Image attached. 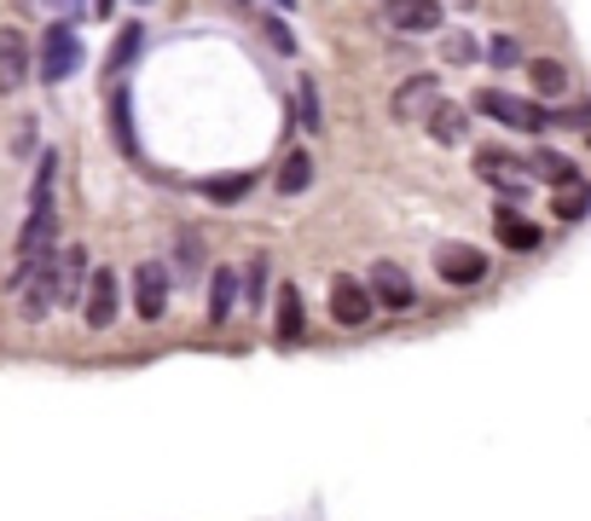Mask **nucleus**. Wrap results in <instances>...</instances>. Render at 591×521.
<instances>
[{
  "instance_id": "1",
  "label": "nucleus",
  "mask_w": 591,
  "mask_h": 521,
  "mask_svg": "<svg viewBox=\"0 0 591 521\" xmlns=\"http://www.w3.org/2000/svg\"><path fill=\"white\" fill-rule=\"evenodd\" d=\"M476 111L493 116V122H505V127H517V134H539V127L551 122L546 104H528V99L499 93V88H481V93H476Z\"/></svg>"
},
{
  "instance_id": "2",
  "label": "nucleus",
  "mask_w": 591,
  "mask_h": 521,
  "mask_svg": "<svg viewBox=\"0 0 591 521\" xmlns=\"http://www.w3.org/2000/svg\"><path fill=\"white\" fill-rule=\"evenodd\" d=\"M75 64H82V41H75L70 23H53V30L41 35V52H35V75L41 82H70Z\"/></svg>"
},
{
  "instance_id": "3",
  "label": "nucleus",
  "mask_w": 591,
  "mask_h": 521,
  "mask_svg": "<svg viewBox=\"0 0 591 521\" xmlns=\"http://www.w3.org/2000/svg\"><path fill=\"white\" fill-rule=\"evenodd\" d=\"M116 307H122V284H116L111 267H99V273L88 278V296H82L88 330H111V325H116Z\"/></svg>"
},
{
  "instance_id": "4",
  "label": "nucleus",
  "mask_w": 591,
  "mask_h": 521,
  "mask_svg": "<svg viewBox=\"0 0 591 521\" xmlns=\"http://www.w3.org/2000/svg\"><path fill=\"white\" fill-rule=\"evenodd\" d=\"M371 307H377L371 284H359V278H337V284H330V319H337V325L359 330L371 319Z\"/></svg>"
},
{
  "instance_id": "5",
  "label": "nucleus",
  "mask_w": 591,
  "mask_h": 521,
  "mask_svg": "<svg viewBox=\"0 0 591 521\" xmlns=\"http://www.w3.org/2000/svg\"><path fill=\"white\" fill-rule=\"evenodd\" d=\"M435 104H441V82L435 75H406V82L395 88V99H389V111H395V122H418V116H429Z\"/></svg>"
},
{
  "instance_id": "6",
  "label": "nucleus",
  "mask_w": 591,
  "mask_h": 521,
  "mask_svg": "<svg viewBox=\"0 0 591 521\" xmlns=\"http://www.w3.org/2000/svg\"><path fill=\"white\" fill-rule=\"evenodd\" d=\"M134 307H140V319H163L169 313V267L163 260H145L134 273Z\"/></svg>"
},
{
  "instance_id": "7",
  "label": "nucleus",
  "mask_w": 591,
  "mask_h": 521,
  "mask_svg": "<svg viewBox=\"0 0 591 521\" xmlns=\"http://www.w3.org/2000/svg\"><path fill=\"white\" fill-rule=\"evenodd\" d=\"M371 296L383 302V307H395V313H406V307H412L418 302V290H412V278H406V267H395V260H377V267H371Z\"/></svg>"
},
{
  "instance_id": "8",
  "label": "nucleus",
  "mask_w": 591,
  "mask_h": 521,
  "mask_svg": "<svg viewBox=\"0 0 591 521\" xmlns=\"http://www.w3.org/2000/svg\"><path fill=\"white\" fill-rule=\"evenodd\" d=\"M35 70L30 59V41H23L18 30H0V93H18L23 88V75Z\"/></svg>"
},
{
  "instance_id": "9",
  "label": "nucleus",
  "mask_w": 591,
  "mask_h": 521,
  "mask_svg": "<svg viewBox=\"0 0 591 521\" xmlns=\"http://www.w3.org/2000/svg\"><path fill=\"white\" fill-rule=\"evenodd\" d=\"M435 273H441L447 284H481L487 278V255L470 249V244H452V249L435 255Z\"/></svg>"
},
{
  "instance_id": "10",
  "label": "nucleus",
  "mask_w": 591,
  "mask_h": 521,
  "mask_svg": "<svg viewBox=\"0 0 591 521\" xmlns=\"http://www.w3.org/2000/svg\"><path fill=\"white\" fill-rule=\"evenodd\" d=\"M53 307H59V255L47 260L30 284H23V319H47Z\"/></svg>"
},
{
  "instance_id": "11",
  "label": "nucleus",
  "mask_w": 591,
  "mask_h": 521,
  "mask_svg": "<svg viewBox=\"0 0 591 521\" xmlns=\"http://www.w3.org/2000/svg\"><path fill=\"white\" fill-rule=\"evenodd\" d=\"M389 23L406 35H424L441 23V7H435V0H389Z\"/></svg>"
},
{
  "instance_id": "12",
  "label": "nucleus",
  "mask_w": 591,
  "mask_h": 521,
  "mask_svg": "<svg viewBox=\"0 0 591 521\" xmlns=\"http://www.w3.org/2000/svg\"><path fill=\"white\" fill-rule=\"evenodd\" d=\"M93 273H88V255L82 249H64L59 255V302H82L88 290H82V284H88Z\"/></svg>"
},
{
  "instance_id": "13",
  "label": "nucleus",
  "mask_w": 591,
  "mask_h": 521,
  "mask_svg": "<svg viewBox=\"0 0 591 521\" xmlns=\"http://www.w3.org/2000/svg\"><path fill=\"white\" fill-rule=\"evenodd\" d=\"M429 134L441 140V145L465 140L470 134V111H465V104H435V111H429Z\"/></svg>"
},
{
  "instance_id": "14",
  "label": "nucleus",
  "mask_w": 591,
  "mask_h": 521,
  "mask_svg": "<svg viewBox=\"0 0 591 521\" xmlns=\"http://www.w3.org/2000/svg\"><path fill=\"white\" fill-rule=\"evenodd\" d=\"M307 336V325H302V290L296 284H285V290H278V343H302Z\"/></svg>"
},
{
  "instance_id": "15",
  "label": "nucleus",
  "mask_w": 591,
  "mask_h": 521,
  "mask_svg": "<svg viewBox=\"0 0 591 521\" xmlns=\"http://www.w3.org/2000/svg\"><path fill=\"white\" fill-rule=\"evenodd\" d=\"M493 221H499V238H505L510 249H522V255H528V249H539V226H533V221H522L517 208H499Z\"/></svg>"
},
{
  "instance_id": "16",
  "label": "nucleus",
  "mask_w": 591,
  "mask_h": 521,
  "mask_svg": "<svg viewBox=\"0 0 591 521\" xmlns=\"http://www.w3.org/2000/svg\"><path fill=\"white\" fill-rule=\"evenodd\" d=\"M238 290H244V284H238V273H226V267L210 278V319H215V325H221L226 313L238 307Z\"/></svg>"
},
{
  "instance_id": "17",
  "label": "nucleus",
  "mask_w": 591,
  "mask_h": 521,
  "mask_svg": "<svg viewBox=\"0 0 591 521\" xmlns=\"http://www.w3.org/2000/svg\"><path fill=\"white\" fill-rule=\"evenodd\" d=\"M307 180H314V156H307V151H291L285 168H278V192L296 197V192H307Z\"/></svg>"
},
{
  "instance_id": "18",
  "label": "nucleus",
  "mask_w": 591,
  "mask_h": 521,
  "mask_svg": "<svg viewBox=\"0 0 591 521\" xmlns=\"http://www.w3.org/2000/svg\"><path fill=\"white\" fill-rule=\"evenodd\" d=\"M476 174L493 180L499 192H505V186H522V180H517V163H510L505 151H499V156H493V151H476Z\"/></svg>"
},
{
  "instance_id": "19",
  "label": "nucleus",
  "mask_w": 591,
  "mask_h": 521,
  "mask_svg": "<svg viewBox=\"0 0 591 521\" xmlns=\"http://www.w3.org/2000/svg\"><path fill=\"white\" fill-rule=\"evenodd\" d=\"M244 192H255V174H221V180H203V197H210V203H238Z\"/></svg>"
},
{
  "instance_id": "20",
  "label": "nucleus",
  "mask_w": 591,
  "mask_h": 521,
  "mask_svg": "<svg viewBox=\"0 0 591 521\" xmlns=\"http://www.w3.org/2000/svg\"><path fill=\"white\" fill-rule=\"evenodd\" d=\"M296 122H302V127H319V122H325V111H319V88L307 82V75L296 82Z\"/></svg>"
},
{
  "instance_id": "21",
  "label": "nucleus",
  "mask_w": 591,
  "mask_h": 521,
  "mask_svg": "<svg viewBox=\"0 0 591 521\" xmlns=\"http://www.w3.org/2000/svg\"><path fill=\"white\" fill-rule=\"evenodd\" d=\"M111 127H116V145L134 156V151H140V145H134V116H128V99H122V93L111 99Z\"/></svg>"
},
{
  "instance_id": "22",
  "label": "nucleus",
  "mask_w": 591,
  "mask_h": 521,
  "mask_svg": "<svg viewBox=\"0 0 591 521\" xmlns=\"http://www.w3.org/2000/svg\"><path fill=\"white\" fill-rule=\"evenodd\" d=\"M528 168H533L539 180H557V186H574V168L562 163V156H551V151H539V156H533Z\"/></svg>"
},
{
  "instance_id": "23",
  "label": "nucleus",
  "mask_w": 591,
  "mask_h": 521,
  "mask_svg": "<svg viewBox=\"0 0 591 521\" xmlns=\"http://www.w3.org/2000/svg\"><path fill=\"white\" fill-rule=\"evenodd\" d=\"M197 273H203V238L180 232V278H197Z\"/></svg>"
},
{
  "instance_id": "24",
  "label": "nucleus",
  "mask_w": 591,
  "mask_h": 521,
  "mask_svg": "<svg viewBox=\"0 0 591 521\" xmlns=\"http://www.w3.org/2000/svg\"><path fill=\"white\" fill-rule=\"evenodd\" d=\"M238 284H244V302H267V255H255Z\"/></svg>"
},
{
  "instance_id": "25",
  "label": "nucleus",
  "mask_w": 591,
  "mask_h": 521,
  "mask_svg": "<svg viewBox=\"0 0 591 521\" xmlns=\"http://www.w3.org/2000/svg\"><path fill=\"white\" fill-rule=\"evenodd\" d=\"M585 208H591V192L580 186V180H574V186H562V197H557V215H562V221H580Z\"/></svg>"
},
{
  "instance_id": "26",
  "label": "nucleus",
  "mask_w": 591,
  "mask_h": 521,
  "mask_svg": "<svg viewBox=\"0 0 591 521\" xmlns=\"http://www.w3.org/2000/svg\"><path fill=\"white\" fill-rule=\"evenodd\" d=\"M487 64H499V70L522 64V47H517V35H493V41H487Z\"/></svg>"
},
{
  "instance_id": "27",
  "label": "nucleus",
  "mask_w": 591,
  "mask_h": 521,
  "mask_svg": "<svg viewBox=\"0 0 591 521\" xmlns=\"http://www.w3.org/2000/svg\"><path fill=\"white\" fill-rule=\"evenodd\" d=\"M562 82H569V75H562L557 59H533V88L539 93H562Z\"/></svg>"
},
{
  "instance_id": "28",
  "label": "nucleus",
  "mask_w": 591,
  "mask_h": 521,
  "mask_svg": "<svg viewBox=\"0 0 591 521\" xmlns=\"http://www.w3.org/2000/svg\"><path fill=\"white\" fill-rule=\"evenodd\" d=\"M441 59H452V64H476V41H470L465 30H452V35L441 41Z\"/></svg>"
},
{
  "instance_id": "29",
  "label": "nucleus",
  "mask_w": 591,
  "mask_h": 521,
  "mask_svg": "<svg viewBox=\"0 0 591 521\" xmlns=\"http://www.w3.org/2000/svg\"><path fill=\"white\" fill-rule=\"evenodd\" d=\"M134 52H140V23H128V30L116 35V52H111V70H122L128 59H134Z\"/></svg>"
},
{
  "instance_id": "30",
  "label": "nucleus",
  "mask_w": 591,
  "mask_h": 521,
  "mask_svg": "<svg viewBox=\"0 0 591 521\" xmlns=\"http://www.w3.org/2000/svg\"><path fill=\"white\" fill-rule=\"evenodd\" d=\"M267 23V35H273V47L278 52H291V30H285V23H278V18H262Z\"/></svg>"
},
{
  "instance_id": "31",
  "label": "nucleus",
  "mask_w": 591,
  "mask_h": 521,
  "mask_svg": "<svg viewBox=\"0 0 591 521\" xmlns=\"http://www.w3.org/2000/svg\"><path fill=\"white\" fill-rule=\"evenodd\" d=\"M47 12H64L70 18V12H82V0H47Z\"/></svg>"
},
{
  "instance_id": "32",
  "label": "nucleus",
  "mask_w": 591,
  "mask_h": 521,
  "mask_svg": "<svg viewBox=\"0 0 591 521\" xmlns=\"http://www.w3.org/2000/svg\"><path fill=\"white\" fill-rule=\"evenodd\" d=\"M111 7H116V0H93V12H99V18H111Z\"/></svg>"
}]
</instances>
